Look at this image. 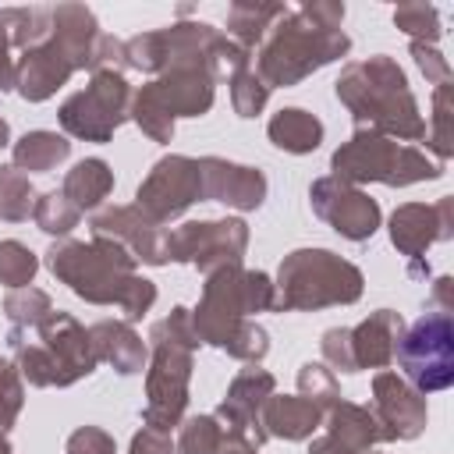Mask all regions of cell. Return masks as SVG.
Returning a JSON list of instances; mask_svg holds the SVG:
<instances>
[{"label":"cell","mask_w":454,"mask_h":454,"mask_svg":"<svg viewBox=\"0 0 454 454\" xmlns=\"http://www.w3.org/2000/svg\"><path fill=\"white\" fill-rule=\"evenodd\" d=\"M255 312H273V280L262 270L223 266L206 277L192 326L202 344L259 365L270 351V337L259 323H252Z\"/></svg>","instance_id":"1"},{"label":"cell","mask_w":454,"mask_h":454,"mask_svg":"<svg viewBox=\"0 0 454 454\" xmlns=\"http://www.w3.org/2000/svg\"><path fill=\"white\" fill-rule=\"evenodd\" d=\"M344 4L337 0H305L298 11H284L259 43L255 74L273 89L298 85L312 71L340 60L351 50V39L340 28Z\"/></svg>","instance_id":"2"},{"label":"cell","mask_w":454,"mask_h":454,"mask_svg":"<svg viewBox=\"0 0 454 454\" xmlns=\"http://www.w3.org/2000/svg\"><path fill=\"white\" fill-rule=\"evenodd\" d=\"M46 266L78 298L92 305H121L128 323L142 319L156 301V284L135 273L138 259L110 238L92 234L89 245L60 238L46 248Z\"/></svg>","instance_id":"3"},{"label":"cell","mask_w":454,"mask_h":454,"mask_svg":"<svg viewBox=\"0 0 454 454\" xmlns=\"http://www.w3.org/2000/svg\"><path fill=\"white\" fill-rule=\"evenodd\" d=\"M337 99L348 106L358 128L397 138V142H419L426 138V121L419 114V103L408 89V78L401 64L387 53H376L369 60H351L337 85Z\"/></svg>","instance_id":"4"},{"label":"cell","mask_w":454,"mask_h":454,"mask_svg":"<svg viewBox=\"0 0 454 454\" xmlns=\"http://www.w3.org/2000/svg\"><path fill=\"white\" fill-rule=\"evenodd\" d=\"M199 344L202 340L192 326V309L184 305H174L167 319L153 323L149 330L153 358L145 369V408H142V422L149 429L170 433L174 426H181Z\"/></svg>","instance_id":"5"},{"label":"cell","mask_w":454,"mask_h":454,"mask_svg":"<svg viewBox=\"0 0 454 454\" xmlns=\"http://www.w3.org/2000/svg\"><path fill=\"white\" fill-rule=\"evenodd\" d=\"M35 330V340H28V330L11 326L7 344L14 348V365L32 387H71L82 376H92L99 365V355L92 348L89 330L71 312H50Z\"/></svg>","instance_id":"6"},{"label":"cell","mask_w":454,"mask_h":454,"mask_svg":"<svg viewBox=\"0 0 454 454\" xmlns=\"http://www.w3.org/2000/svg\"><path fill=\"white\" fill-rule=\"evenodd\" d=\"M365 277L355 262L330 248H294L280 259L273 280V312H319L330 305H355Z\"/></svg>","instance_id":"7"},{"label":"cell","mask_w":454,"mask_h":454,"mask_svg":"<svg viewBox=\"0 0 454 454\" xmlns=\"http://www.w3.org/2000/svg\"><path fill=\"white\" fill-rule=\"evenodd\" d=\"M330 170L337 181L348 184H390V188H404V184H419V181H436L443 174V163H433L426 153H419L415 145H404L397 138L376 135L358 128L333 156H330Z\"/></svg>","instance_id":"8"},{"label":"cell","mask_w":454,"mask_h":454,"mask_svg":"<svg viewBox=\"0 0 454 454\" xmlns=\"http://www.w3.org/2000/svg\"><path fill=\"white\" fill-rule=\"evenodd\" d=\"M394 358L404 369V383L422 397L454 383V319L450 312H422L397 340Z\"/></svg>","instance_id":"9"},{"label":"cell","mask_w":454,"mask_h":454,"mask_svg":"<svg viewBox=\"0 0 454 454\" xmlns=\"http://www.w3.org/2000/svg\"><path fill=\"white\" fill-rule=\"evenodd\" d=\"M131 85L121 71H92L89 85L71 92L60 103V128L85 142H110L114 131L128 121Z\"/></svg>","instance_id":"10"},{"label":"cell","mask_w":454,"mask_h":454,"mask_svg":"<svg viewBox=\"0 0 454 454\" xmlns=\"http://www.w3.org/2000/svg\"><path fill=\"white\" fill-rule=\"evenodd\" d=\"M245 248H248V223L238 216L188 220L167 234V259L199 266L206 277L223 266H241Z\"/></svg>","instance_id":"11"},{"label":"cell","mask_w":454,"mask_h":454,"mask_svg":"<svg viewBox=\"0 0 454 454\" xmlns=\"http://www.w3.org/2000/svg\"><path fill=\"white\" fill-rule=\"evenodd\" d=\"M192 202H202V174H199V160L192 156H163L153 163V170L145 174V181L135 192V206L156 220L160 227L167 220H177Z\"/></svg>","instance_id":"12"},{"label":"cell","mask_w":454,"mask_h":454,"mask_svg":"<svg viewBox=\"0 0 454 454\" xmlns=\"http://www.w3.org/2000/svg\"><path fill=\"white\" fill-rule=\"evenodd\" d=\"M309 202H312V213L348 241H369L383 216L380 202L372 195H365L362 188H355L348 181H337L333 174L312 181Z\"/></svg>","instance_id":"13"},{"label":"cell","mask_w":454,"mask_h":454,"mask_svg":"<svg viewBox=\"0 0 454 454\" xmlns=\"http://www.w3.org/2000/svg\"><path fill=\"white\" fill-rule=\"evenodd\" d=\"M273 387H277L273 372H266L259 365H245L231 380V387H227V394H223V401L216 408V422L223 426V433L245 436L255 447L266 443L270 436L262 433V404L273 394Z\"/></svg>","instance_id":"14"},{"label":"cell","mask_w":454,"mask_h":454,"mask_svg":"<svg viewBox=\"0 0 454 454\" xmlns=\"http://www.w3.org/2000/svg\"><path fill=\"white\" fill-rule=\"evenodd\" d=\"M454 234V195L436 202H404L390 213V241L401 255L419 262L429 245L447 241Z\"/></svg>","instance_id":"15"},{"label":"cell","mask_w":454,"mask_h":454,"mask_svg":"<svg viewBox=\"0 0 454 454\" xmlns=\"http://www.w3.org/2000/svg\"><path fill=\"white\" fill-rule=\"evenodd\" d=\"M89 227L96 238H110V241L124 245L145 266L170 262L167 259V231L156 220H149L138 206H110V209L96 213Z\"/></svg>","instance_id":"16"},{"label":"cell","mask_w":454,"mask_h":454,"mask_svg":"<svg viewBox=\"0 0 454 454\" xmlns=\"http://www.w3.org/2000/svg\"><path fill=\"white\" fill-rule=\"evenodd\" d=\"M372 415L380 422L383 443L415 440L426 429V397L404 383L397 372H376L372 380Z\"/></svg>","instance_id":"17"},{"label":"cell","mask_w":454,"mask_h":454,"mask_svg":"<svg viewBox=\"0 0 454 454\" xmlns=\"http://www.w3.org/2000/svg\"><path fill=\"white\" fill-rule=\"evenodd\" d=\"M202 174V199L206 202H223L231 209H259L266 199V177L259 167L231 163L223 156H202L199 160Z\"/></svg>","instance_id":"18"},{"label":"cell","mask_w":454,"mask_h":454,"mask_svg":"<svg viewBox=\"0 0 454 454\" xmlns=\"http://www.w3.org/2000/svg\"><path fill=\"white\" fill-rule=\"evenodd\" d=\"M74 74V64H71V57L57 46V39L50 35L46 43H39V46H32V50H25L21 53V60H18V92H21V99H28V103H43V99H50L60 85H67V78Z\"/></svg>","instance_id":"19"},{"label":"cell","mask_w":454,"mask_h":454,"mask_svg":"<svg viewBox=\"0 0 454 454\" xmlns=\"http://www.w3.org/2000/svg\"><path fill=\"white\" fill-rule=\"evenodd\" d=\"M404 333V319L394 309H376L369 319L351 326V355L355 369H387L394 362L397 340Z\"/></svg>","instance_id":"20"},{"label":"cell","mask_w":454,"mask_h":454,"mask_svg":"<svg viewBox=\"0 0 454 454\" xmlns=\"http://www.w3.org/2000/svg\"><path fill=\"white\" fill-rule=\"evenodd\" d=\"M50 35L57 39V46L71 57L74 71H92V57H96V43H99V25L96 14L85 4H57L53 7V21H50Z\"/></svg>","instance_id":"21"},{"label":"cell","mask_w":454,"mask_h":454,"mask_svg":"<svg viewBox=\"0 0 454 454\" xmlns=\"http://www.w3.org/2000/svg\"><path fill=\"white\" fill-rule=\"evenodd\" d=\"M89 337H92L99 362H110L121 376H135L145 369L149 351L128 319H99L89 326Z\"/></svg>","instance_id":"22"},{"label":"cell","mask_w":454,"mask_h":454,"mask_svg":"<svg viewBox=\"0 0 454 454\" xmlns=\"http://www.w3.org/2000/svg\"><path fill=\"white\" fill-rule=\"evenodd\" d=\"M323 426V408L305 401V397H291V394H270L262 404V433L277 436V440H309L316 429Z\"/></svg>","instance_id":"23"},{"label":"cell","mask_w":454,"mask_h":454,"mask_svg":"<svg viewBox=\"0 0 454 454\" xmlns=\"http://www.w3.org/2000/svg\"><path fill=\"white\" fill-rule=\"evenodd\" d=\"M326 436L333 443H340L348 454H369L376 443H383V433H380V422H376L372 408L344 401V397L326 415Z\"/></svg>","instance_id":"24"},{"label":"cell","mask_w":454,"mask_h":454,"mask_svg":"<svg viewBox=\"0 0 454 454\" xmlns=\"http://www.w3.org/2000/svg\"><path fill=\"white\" fill-rule=\"evenodd\" d=\"M266 135H270V142L277 149L294 153V156H305V153L319 149V142H323V121L316 114H309V110H301V106H284V110H277L270 117Z\"/></svg>","instance_id":"25"},{"label":"cell","mask_w":454,"mask_h":454,"mask_svg":"<svg viewBox=\"0 0 454 454\" xmlns=\"http://www.w3.org/2000/svg\"><path fill=\"white\" fill-rule=\"evenodd\" d=\"M60 192H64V199H67L78 213L96 209V206L114 192V170H110V163H106V160L89 156V160L74 163V167L64 174Z\"/></svg>","instance_id":"26"},{"label":"cell","mask_w":454,"mask_h":454,"mask_svg":"<svg viewBox=\"0 0 454 454\" xmlns=\"http://www.w3.org/2000/svg\"><path fill=\"white\" fill-rule=\"evenodd\" d=\"M11 156L21 174H46L71 156V142L57 131H25L11 145Z\"/></svg>","instance_id":"27"},{"label":"cell","mask_w":454,"mask_h":454,"mask_svg":"<svg viewBox=\"0 0 454 454\" xmlns=\"http://www.w3.org/2000/svg\"><path fill=\"white\" fill-rule=\"evenodd\" d=\"M284 4H259V0H238L227 7V39H234L238 46H245L248 53L262 43V35L270 32V25L284 14Z\"/></svg>","instance_id":"28"},{"label":"cell","mask_w":454,"mask_h":454,"mask_svg":"<svg viewBox=\"0 0 454 454\" xmlns=\"http://www.w3.org/2000/svg\"><path fill=\"white\" fill-rule=\"evenodd\" d=\"M35 188L28 181V174H21L14 163H0V216L11 223L28 220V213L35 209Z\"/></svg>","instance_id":"29"},{"label":"cell","mask_w":454,"mask_h":454,"mask_svg":"<svg viewBox=\"0 0 454 454\" xmlns=\"http://www.w3.org/2000/svg\"><path fill=\"white\" fill-rule=\"evenodd\" d=\"M4 312L18 330H32L53 312V301H50L46 291L28 284V287H14V291L4 294Z\"/></svg>","instance_id":"30"},{"label":"cell","mask_w":454,"mask_h":454,"mask_svg":"<svg viewBox=\"0 0 454 454\" xmlns=\"http://www.w3.org/2000/svg\"><path fill=\"white\" fill-rule=\"evenodd\" d=\"M220 440H223V426L216 422V415H192V419H181L174 450L177 454H216Z\"/></svg>","instance_id":"31"},{"label":"cell","mask_w":454,"mask_h":454,"mask_svg":"<svg viewBox=\"0 0 454 454\" xmlns=\"http://www.w3.org/2000/svg\"><path fill=\"white\" fill-rule=\"evenodd\" d=\"M227 85H231V103H234V114L238 117H259L262 114V106L270 99V85L255 74L252 64L241 67V71H234L227 78Z\"/></svg>","instance_id":"32"},{"label":"cell","mask_w":454,"mask_h":454,"mask_svg":"<svg viewBox=\"0 0 454 454\" xmlns=\"http://www.w3.org/2000/svg\"><path fill=\"white\" fill-rule=\"evenodd\" d=\"M128 117L153 138V142H170L174 138V117L153 99V92L142 85L138 92H131V110Z\"/></svg>","instance_id":"33"},{"label":"cell","mask_w":454,"mask_h":454,"mask_svg":"<svg viewBox=\"0 0 454 454\" xmlns=\"http://www.w3.org/2000/svg\"><path fill=\"white\" fill-rule=\"evenodd\" d=\"M32 220H35V227H39V231L64 238L71 227H78L82 213L64 199V192H46V195H39V199H35Z\"/></svg>","instance_id":"34"},{"label":"cell","mask_w":454,"mask_h":454,"mask_svg":"<svg viewBox=\"0 0 454 454\" xmlns=\"http://www.w3.org/2000/svg\"><path fill=\"white\" fill-rule=\"evenodd\" d=\"M298 397H305V401L319 404L323 411H330L340 401V387H337L333 369H326L323 362H305L298 369Z\"/></svg>","instance_id":"35"},{"label":"cell","mask_w":454,"mask_h":454,"mask_svg":"<svg viewBox=\"0 0 454 454\" xmlns=\"http://www.w3.org/2000/svg\"><path fill=\"white\" fill-rule=\"evenodd\" d=\"M394 25L411 35V43H429L436 46L440 39V14L433 4H397L394 7Z\"/></svg>","instance_id":"36"},{"label":"cell","mask_w":454,"mask_h":454,"mask_svg":"<svg viewBox=\"0 0 454 454\" xmlns=\"http://www.w3.org/2000/svg\"><path fill=\"white\" fill-rule=\"evenodd\" d=\"M39 270V259L21 241H0V284L4 287H28Z\"/></svg>","instance_id":"37"},{"label":"cell","mask_w":454,"mask_h":454,"mask_svg":"<svg viewBox=\"0 0 454 454\" xmlns=\"http://www.w3.org/2000/svg\"><path fill=\"white\" fill-rule=\"evenodd\" d=\"M429 149L443 160H450L454 153V131H450V82L436 85L433 92V135H429Z\"/></svg>","instance_id":"38"},{"label":"cell","mask_w":454,"mask_h":454,"mask_svg":"<svg viewBox=\"0 0 454 454\" xmlns=\"http://www.w3.org/2000/svg\"><path fill=\"white\" fill-rule=\"evenodd\" d=\"M25 404V387H21V372L11 358H0V433H7Z\"/></svg>","instance_id":"39"},{"label":"cell","mask_w":454,"mask_h":454,"mask_svg":"<svg viewBox=\"0 0 454 454\" xmlns=\"http://www.w3.org/2000/svg\"><path fill=\"white\" fill-rule=\"evenodd\" d=\"M323 348V362L330 369H340V372H358L355 369V355H351V330L348 326H330L319 340Z\"/></svg>","instance_id":"40"},{"label":"cell","mask_w":454,"mask_h":454,"mask_svg":"<svg viewBox=\"0 0 454 454\" xmlns=\"http://www.w3.org/2000/svg\"><path fill=\"white\" fill-rule=\"evenodd\" d=\"M64 454H117V447H114V436H110L106 429H99V426H82V429H74V433L67 436Z\"/></svg>","instance_id":"41"},{"label":"cell","mask_w":454,"mask_h":454,"mask_svg":"<svg viewBox=\"0 0 454 454\" xmlns=\"http://www.w3.org/2000/svg\"><path fill=\"white\" fill-rule=\"evenodd\" d=\"M411 57H415L419 71H422L433 85L450 82V64H447V57H443L436 46H429V43H411Z\"/></svg>","instance_id":"42"},{"label":"cell","mask_w":454,"mask_h":454,"mask_svg":"<svg viewBox=\"0 0 454 454\" xmlns=\"http://www.w3.org/2000/svg\"><path fill=\"white\" fill-rule=\"evenodd\" d=\"M131 454H177V450H174L170 433H160V429L142 426V429L131 436Z\"/></svg>","instance_id":"43"},{"label":"cell","mask_w":454,"mask_h":454,"mask_svg":"<svg viewBox=\"0 0 454 454\" xmlns=\"http://www.w3.org/2000/svg\"><path fill=\"white\" fill-rule=\"evenodd\" d=\"M11 28L4 21V11H0V92H11L18 85V64L11 57Z\"/></svg>","instance_id":"44"},{"label":"cell","mask_w":454,"mask_h":454,"mask_svg":"<svg viewBox=\"0 0 454 454\" xmlns=\"http://www.w3.org/2000/svg\"><path fill=\"white\" fill-rule=\"evenodd\" d=\"M216 454H259V447H255V443H248L245 436H231V433H223V440H220Z\"/></svg>","instance_id":"45"},{"label":"cell","mask_w":454,"mask_h":454,"mask_svg":"<svg viewBox=\"0 0 454 454\" xmlns=\"http://www.w3.org/2000/svg\"><path fill=\"white\" fill-rule=\"evenodd\" d=\"M450 284H454L450 277H440V280H436V287H433V298L440 301L436 312H454V305H450Z\"/></svg>","instance_id":"46"},{"label":"cell","mask_w":454,"mask_h":454,"mask_svg":"<svg viewBox=\"0 0 454 454\" xmlns=\"http://www.w3.org/2000/svg\"><path fill=\"white\" fill-rule=\"evenodd\" d=\"M309 454H348L340 443H333L330 436H319V440H312V447H309Z\"/></svg>","instance_id":"47"},{"label":"cell","mask_w":454,"mask_h":454,"mask_svg":"<svg viewBox=\"0 0 454 454\" xmlns=\"http://www.w3.org/2000/svg\"><path fill=\"white\" fill-rule=\"evenodd\" d=\"M11 145V128H7V121L0 117V149H7Z\"/></svg>","instance_id":"48"},{"label":"cell","mask_w":454,"mask_h":454,"mask_svg":"<svg viewBox=\"0 0 454 454\" xmlns=\"http://www.w3.org/2000/svg\"><path fill=\"white\" fill-rule=\"evenodd\" d=\"M0 454H14V450H11V443H7V436H4V433H0Z\"/></svg>","instance_id":"49"}]
</instances>
